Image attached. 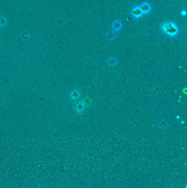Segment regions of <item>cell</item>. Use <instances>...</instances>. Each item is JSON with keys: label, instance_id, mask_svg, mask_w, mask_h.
Segmentation results:
<instances>
[{"label": "cell", "instance_id": "cell-2", "mask_svg": "<svg viewBox=\"0 0 187 188\" xmlns=\"http://www.w3.org/2000/svg\"><path fill=\"white\" fill-rule=\"evenodd\" d=\"M131 14L132 16L135 18V19H139L140 17H142L143 15V13L141 11L139 6H135L132 9L131 11Z\"/></svg>", "mask_w": 187, "mask_h": 188}, {"label": "cell", "instance_id": "cell-8", "mask_svg": "<svg viewBox=\"0 0 187 188\" xmlns=\"http://www.w3.org/2000/svg\"><path fill=\"white\" fill-rule=\"evenodd\" d=\"M167 125H168L167 123V122L165 120H161L158 123V126L159 127V128L162 130H165V129H166Z\"/></svg>", "mask_w": 187, "mask_h": 188}, {"label": "cell", "instance_id": "cell-1", "mask_svg": "<svg viewBox=\"0 0 187 188\" xmlns=\"http://www.w3.org/2000/svg\"><path fill=\"white\" fill-rule=\"evenodd\" d=\"M161 29L162 32L169 38H175L179 32V29L175 22H166L162 24Z\"/></svg>", "mask_w": 187, "mask_h": 188}, {"label": "cell", "instance_id": "cell-10", "mask_svg": "<svg viewBox=\"0 0 187 188\" xmlns=\"http://www.w3.org/2000/svg\"><path fill=\"white\" fill-rule=\"evenodd\" d=\"M7 23V21L5 18L4 17L0 18V27H5Z\"/></svg>", "mask_w": 187, "mask_h": 188}, {"label": "cell", "instance_id": "cell-5", "mask_svg": "<svg viewBox=\"0 0 187 188\" xmlns=\"http://www.w3.org/2000/svg\"><path fill=\"white\" fill-rule=\"evenodd\" d=\"M122 28V24L119 21L114 22L112 24V28L114 30L118 31L120 30Z\"/></svg>", "mask_w": 187, "mask_h": 188}, {"label": "cell", "instance_id": "cell-9", "mask_svg": "<svg viewBox=\"0 0 187 188\" xmlns=\"http://www.w3.org/2000/svg\"><path fill=\"white\" fill-rule=\"evenodd\" d=\"M106 38H107L108 40H113L115 38V34L114 31H109L106 34Z\"/></svg>", "mask_w": 187, "mask_h": 188}, {"label": "cell", "instance_id": "cell-4", "mask_svg": "<svg viewBox=\"0 0 187 188\" xmlns=\"http://www.w3.org/2000/svg\"><path fill=\"white\" fill-rule=\"evenodd\" d=\"M85 106L84 105L83 102L80 101V102H78L76 104V106H75V110L78 113H82L84 108H85Z\"/></svg>", "mask_w": 187, "mask_h": 188}, {"label": "cell", "instance_id": "cell-3", "mask_svg": "<svg viewBox=\"0 0 187 188\" xmlns=\"http://www.w3.org/2000/svg\"><path fill=\"white\" fill-rule=\"evenodd\" d=\"M139 7L143 14L149 13L151 10V5L148 2H146L142 3V4L139 5Z\"/></svg>", "mask_w": 187, "mask_h": 188}, {"label": "cell", "instance_id": "cell-7", "mask_svg": "<svg viewBox=\"0 0 187 188\" xmlns=\"http://www.w3.org/2000/svg\"><path fill=\"white\" fill-rule=\"evenodd\" d=\"M108 64L110 67H113L117 65V61L116 59L114 57H110L108 60Z\"/></svg>", "mask_w": 187, "mask_h": 188}, {"label": "cell", "instance_id": "cell-6", "mask_svg": "<svg viewBox=\"0 0 187 188\" xmlns=\"http://www.w3.org/2000/svg\"><path fill=\"white\" fill-rule=\"evenodd\" d=\"M70 96H71V98L73 100H78L80 96V92L78 91V90H73V91H71V93L70 94Z\"/></svg>", "mask_w": 187, "mask_h": 188}, {"label": "cell", "instance_id": "cell-12", "mask_svg": "<svg viewBox=\"0 0 187 188\" xmlns=\"http://www.w3.org/2000/svg\"><path fill=\"white\" fill-rule=\"evenodd\" d=\"M181 14L183 17H186L187 15V12L185 10H183L182 11H181Z\"/></svg>", "mask_w": 187, "mask_h": 188}, {"label": "cell", "instance_id": "cell-11", "mask_svg": "<svg viewBox=\"0 0 187 188\" xmlns=\"http://www.w3.org/2000/svg\"><path fill=\"white\" fill-rule=\"evenodd\" d=\"M85 106H88L91 104V101L88 98H86L82 101Z\"/></svg>", "mask_w": 187, "mask_h": 188}]
</instances>
